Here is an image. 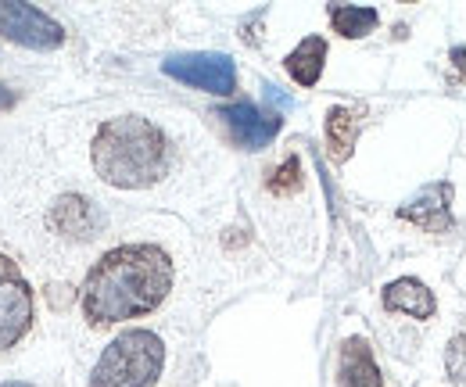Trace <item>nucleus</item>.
Instances as JSON below:
<instances>
[{"instance_id": "f257e3e1", "label": "nucleus", "mask_w": 466, "mask_h": 387, "mask_svg": "<svg viewBox=\"0 0 466 387\" xmlns=\"http://www.w3.org/2000/svg\"><path fill=\"white\" fill-rule=\"evenodd\" d=\"M173 290V259L158 244H122L97 259L83 283L90 327H112L155 312Z\"/></svg>"}, {"instance_id": "f03ea898", "label": "nucleus", "mask_w": 466, "mask_h": 387, "mask_svg": "<svg viewBox=\"0 0 466 387\" xmlns=\"http://www.w3.org/2000/svg\"><path fill=\"white\" fill-rule=\"evenodd\" d=\"M90 162L108 187L144 190L169 172V140L151 118L118 115L97 129Z\"/></svg>"}, {"instance_id": "7ed1b4c3", "label": "nucleus", "mask_w": 466, "mask_h": 387, "mask_svg": "<svg viewBox=\"0 0 466 387\" xmlns=\"http://www.w3.org/2000/svg\"><path fill=\"white\" fill-rule=\"evenodd\" d=\"M166 370V344L151 331H126L101 351L90 387H151Z\"/></svg>"}, {"instance_id": "20e7f679", "label": "nucleus", "mask_w": 466, "mask_h": 387, "mask_svg": "<svg viewBox=\"0 0 466 387\" xmlns=\"http://www.w3.org/2000/svg\"><path fill=\"white\" fill-rule=\"evenodd\" d=\"M36 320V298L29 280L22 277L18 262H11L0 251V351L15 348Z\"/></svg>"}, {"instance_id": "39448f33", "label": "nucleus", "mask_w": 466, "mask_h": 387, "mask_svg": "<svg viewBox=\"0 0 466 387\" xmlns=\"http://www.w3.org/2000/svg\"><path fill=\"white\" fill-rule=\"evenodd\" d=\"M0 36L29 51H58L65 44L61 22L33 4H15V0H0Z\"/></svg>"}, {"instance_id": "423d86ee", "label": "nucleus", "mask_w": 466, "mask_h": 387, "mask_svg": "<svg viewBox=\"0 0 466 387\" xmlns=\"http://www.w3.org/2000/svg\"><path fill=\"white\" fill-rule=\"evenodd\" d=\"M162 72L183 87H194L216 97H230L237 90V65L227 55H176L162 61Z\"/></svg>"}, {"instance_id": "0eeeda50", "label": "nucleus", "mask_w": 466, "mask_h": 387, "mask_svg": "<svg viewBox=\"0 0 466 387\" xmlns=\"http://www.w3.org/2000/svg\"><path fill=\"white\" fill-rule=\"evenodd\" d=\"M216 118H223L227 133L237 148L244 151H262L273 144V137L280 133L284 126V115L280 111H266L251 101H237V105H227V108L216 111Z\"/></svg>"}, {"instance_id": "6e6552de", "label": "nucleus", "mask_w": 466, "mask_h": 387, "mask_svg": "<svg viewBox=\"0 0 466 387\" xmlns=\"http://www.w3.org/2000/svg\"><path fill=\"white\" fill-rule=\"evenodd\" d=\"M452 183L438 179V183H427L420 194H412L406 205L399 209V219L412 222L427 233H449L452 229Z\"/></svg>"}, {"instance_id": "1a4fd4ad", "label": "nucleus", "mask_w": 466, "mask_h": 387, "mask_svg": "<svg viewBox=\"0 0 466 387\" xmlns=\"http://www.w3.org/2000/svg\"><path fill=\"white\" fill-rule=\"evenodd\" d=\"M47 222H51V229H58L61 237L90 240V237L101 229V212H97L83 194H65V198L55 201Z\"/></svg>"}, {"instance_id": "9d476101", "label": "nucleus", "mask_w": 466, "mask_h": 387, "mask_svg": "<svg viewBox=\"0 0 466 387\" xmlns=\"http://www.w3.org/2000/svg\"><path fill=\"white\" fill-rule=\"evenodd\" d=\"M338 387H384L373 348L366 337H349L338 355Z\"/></svg>"}, {"instance_id": "9b49d317", "label": "nucleus", "mask_w": 466, "mask_h": 387, "mask_svg": "<svg viewBox=\"0 0 466 387\" xmlns=\"http://www.w3.org/2000/svg\"><path fill=\"white\" fill-rule=\"evenodd\" d=\"M380 301H384L388 312H402V316H412V320H431V316L438 312V298H434V290L416 277L391 280V283L384 287Z\"/></svg>"}, {"instance_id": "f8f14e48", "label": "nucleus", "mask_w": 466, "mask_h": 387, "mask_svg": "<svg viewBox=\"0 0 466 387\" xmlns=\"http://www.w3.org/2000/svg\"><path fill=\"white\" fill-rule=\"evenodd\" d=\"M327 65V40L323 36H305L291 55L284 57V68L298 87H316Z\"/></svg>"}, {"instance_id": "ddd939ff", "label": "nucleus", "mask_w": 466, "mask_h": 387, "mask_svg": "<svg viewBox=\"0 0 466 387\" xmlns=\"http://www.w3.org/2000/svg\"><path fill=\"white\" fill-rule=\"evenodd\" d=\"M359 133H362V115L355 108L338 105V108L327 111V148H330L334 162H349Z\"/></svg>"}, {"instance_id": "4468645a", "label": "nucleus", "mask_w": 466, "mask_h": 387, "mask_svg": "<svg viewBox=\"0 0 466 387\" xmlns=\"http://www.w3.org/2000/svg\"><path fill=\"white\" fill-rule=\"evenodd\" d=\"M377 22H380V15H377L373 7H359V4H334V7H330V25H334V33L345 36V40H362V36H370V33L377 29Z\"/></svg>"}, {"instance_id": "2eb2a0df", "label": "nucleus", "mask_w": 466, "mask_h": 387, "mask_svg": "<svg viewBox=\"0 0 466 387\" xmlns=\"http://www.w3.org/2000/svg\"><path fill=\"white\" fill-rule=\"evenodd\" d=\"M266 187H269V194H280V198L298 194V190H301V162H298V155H291L277 172H269Z\"/></svg>"}, {"instance_id": "dca6fc26", "label": "nucleus", "mask_w": 466, "mask_h": 387, "mask_svg": "<svg viewBox=\"0 0 466 387\" xmlns=\"http://www.w3.org/2000/svg\"><path fill=\"white\" fill-rule=\"evenodd\" d=\"M445 373L452 387H466V333H456L445 348Z\"/></svg>"}, {"instance_id": "f3484780", "label": "nucleus", "mask_w": 466, "mask_h": 387, "mask_svg": "<svg viewBox=\"0 0 466 387\" xmlns=\"http://www.w3.org/2000/svg\"><path fill=\"white\" fill-rule=\"evenodd\" d=\"M449 61L456 65V72H460V76H466V47H452Z\"/></svg>"}, {"instance_id": "a211bd4d", "label": "nucleus", "mask_w": 466, "mask_h": 387, "mask_svg": "<svg viewBox=\"0 0 466 387\" xmlns=\"http://www.w3.org/2000/svg\"><path fill=\"white\" fill-rule=\"evenodd\" d=\"M15 101H18V97H15V94H11V90H7L4 83H0V115H4V111L15 108Z\"/></svg>"}, {"instance_id": "6ab92c4d", "label": "nucleus", "mask_w": 466, "mask_h": 387, "mask_svg": "<svg viewBox=\"0 0 466 387\" xmlns=\"http://www.w3.org/2000/svg\"><path fill=\"white\" fill-rule=\"evenodd\" d=\"M0 387H33V384H25V381H4Z\"/></svg>"}]
</instances>
